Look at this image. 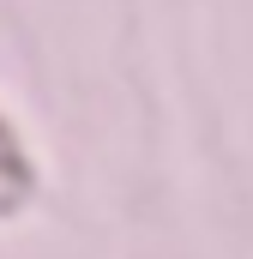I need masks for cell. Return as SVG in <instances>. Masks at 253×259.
Listing matches in <instances>:
<instances>
[{"label": "cell", "instance_id": "1", "mask_svg": "<svg viewBox=\"0 0 253 259\" xmlns=\"http://www.w3.org/2000/svg\"><path fill=\"white\" fill-rule=\"evenodd\" d=\"M24 193H30V163H24L18 139L6 133V121H0V211L24 205Z\"/></svg>", "mask_w": 253, "mask_h": 259}]
</instances>
